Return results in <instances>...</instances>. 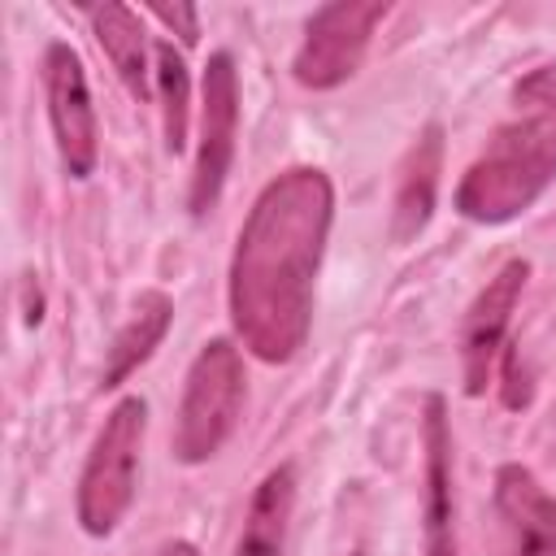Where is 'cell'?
<instances>
[{
  "mask_svg": "<svg viewBox=\"0 0 556 556\" xmlns=\"http://www.w3.org/2000/svg\"><path fill=\"white\" fill-rule=\"evenodd\" d=\"M43 91H48V122L61 165L70 178H87L100 161V126H96L83 56L65 39H52L43 52Z\"/></svg>",
  "mask_w": 556,
  "mask_h": 556,
  "instance_id": "obj_7",
  "label": "cell"
},
{
  "mask_svg": "<svg viewBox=\"0 0 556 556\" xmlns=\"http://www.w3.org/2000/svg\"><path fill=\"white\" fill-rule=\"evenodd\" d=\"M152 78H156V100H161V130H165V152L178 156L187 148V117H191V78L187 61L169 39H156L152 48Z\"/></svg>",
  "mask_w": 556,
  "mask_h": 556,
  "instance_id": "obj_15",
  "label": "cell"
},
{
  "mask_svg": "<svg viewBox=\"0 0 556 556\" xmlns=\"http://www.w3.org/2000/svg\"><path fill=\"white\" fill-rule=\"evenodd\" d=\"M169 321H174V300H169L165 291L148 287V291L135 300L126 326H122V330L113 334V343H109V356H104V369H100V391L122 387V382L161 348V339L169 334Z\"/></svg>",
  "mask_w": 556,
  "mask_h": 556,
  "instance_id": "obj_12",
  "label": "cell"
},
{
  "mask_svg": "<svg viewBox=\"0 0 556 556\" xmlns=\"http://www.w3.org/2000/svg\"><path fill=\"white\" fill-rule=\"evenodd\" d=\"M243 395H248L243 352L230 339H208L195 352L182 382L178 421H174V460L204 465L208 456H217L239 426Z\"/></svg>",
  "mask_w": 556,
  "mask_h": 556,
  "instance_id": "obj_3",
  "label": "cell"
},
{
  "mask_svg": "<svg viewBox=\"0 0 556 556\" xmlns=\"http://www.w3.org/2000/svg\"><path fill=\"white\" fill-rule=\"evenodd\" d=\"M235 139H239V70L230 52H213L200 83V139H195V169L187 208L191 217H204L230 178L235 165Z\"/></svg>",
  "mask_w": 556,
  "mask_h": 556,
  "instance_id": "obj_6",
  "label": "cell"
},
{
  "mask_svg": "<svg viewBox=\"0 0 556 556\" xmlns=\"http://www.w3.org/2000/svg\"><path fill=\"white\" fill-rule=\"evenodd\" d=\"M291 513H295V465H278L252 491L230 556H282Z\"/></svg>",
  "mask_w": 556,
  "mask_h": 556,
  "instance_id": "obj_13",
  "label": "cell"
},
{
  "mask_svg": "<svg viewBox=\"0 0 556 556\" xmlns=\"http://www.w3.org/2000/svg\"><path fill=\"white\" fill-rule=\"evenodd\" d=\"M439 174H443V126L426 122L421 135L408 143L400 174H395V200H391V239L413 243L434 213L439 200Z\"/></svg>",
  "mask_w": 556,
  "mask_h": 556,
  "instance_id": "obj_10",
  "label": "cell"
},
{
  "mask_svg": "<svg viewBox=\"0 0 556 556\" xmlns=\"http://www.w3.org/2000/svg\"><path fill=\"white\" fill-rule=\"evenodd\" d=\"M391 13L387 0H334V4H321L308 26H304V43L291 61V74L300 87L308 91H330V87H343L365 52H369V39H374V26Z\"/></svg>",
  "mask_w": 556,
  "mask_h": 556,
  "instance_id": "obj_5",
  "label": "cell"
},
{
  "mask_svg": "<svg viewBox=\"0 0 556 556\" xmlns=\"http://www.w3.org/2000/svg\"><path fill=\"white\" fill-rule=\"evenodd\" d=\"M334 222V187L321 169L295 165L261 187L230 256V326L239 343L287 365L313 326V282Z\"/></svg>",
  "mask_w": 556,
  "mask_h": 556,
  "instance_id": "obj_1",
  "label": "cell"
},
{
  "mask_svg": "<svg viewBox=\"0 0 556 556\" xmlns=\"http://www.w3.org/2000/svg\"><path fill=\"white\" fill-rule=\"evenodd\" d=\"M143 430H148V404L139 395H122L113 413L104 417L87 465L78 473V526L91 539H104L122 526V517L135 504V482H139V452H143Z\"/></svg>",
  "mask_w": 556,
  "mask_h": 556,
  "instance_id": "obj_4",
  "label": "cell"
},
{
  "mask_svg": "<svg viewBox=\"0 0 556 556\" xmlns=\"http://www.w3.org/2000/svg\"><path fill=\"white\" fill-rule=\"evenodd\" d=\"M504 369H500V378H504V404L508 408H526L530 404V378H526V369H521V348L517 343H504Z\"/></svg>",
  "mask_w": 556,
  "mask_h": 556,
  "instance_id": "obj_16",
  "label": "cell"
},
{
  "mask_svg": "<svg viewBox=\"0 0 556 556\" xmlns=\"http://www.w3.org/2000/svg\"><path fill=\"white\" fill-rule=\"evenodd\" d=\"M495 513L504 526V556H556V500L526 465L495 469Z\"/></svg>",
  "mask_w": 556,
  "mask_h": 556,
  "instance_id": "obj_9",
  "label": "cell"
},
{
  "mask_svg": "<svg viewBox=\"0 0 556 556\" xmlns=\"http://www.w3.org/2000/svg\"><path fill=\"white\" fill-rule=\"evenodd\" d=\"M556 182V65L526 74L508 117L456 187V213L478 226H504Z\"/></svg>",
  "mask_w": 556,
  "mask_h": 556,
  "instance_id": "obj_2",
  "label": "cell"
},
{
  "mask_svg": "<svg viewBox=\"0 0 556 556\" xmlns=\"http://www.w3.org/2000/svg\"><path fill=\"white\" fill-rule=\"evenodd\" d=\"M156 556H200V552H195V547H191L187 539H174V543H165V547H161Z\"/></svg>",
  "mask_w": 556,
  "mask_h": 556,
  "instance_id": "obj_18",
  "label": "cell"
},
{
  "mask_svg": "<svg viewBox=\"0 0 556 556\" xmlns=\"http://www.w3.org/2000/svg\"><path fill=\"white\" fill-rule=\"evenodd\" d=\"M426 556H460L452 508V430L443 395L426 400Z\"/></svg>",
  "mask_w": 556,
  "mask_h": 556,
  "instance_id": "obj_11",
  "label": "cell"
},
{
  "mask_svg": "<svg viewBox=\"0 0 556 556\" xmlns=\"http://www.w3.org/2000/svg\"><path fill=\"white\" fill-rule=\"evenodd\" d=\"M91 30H96L109 65L117 70L122 87L143 104L152 96V70H148V43H143L139 13L122 0H104L100 9H91Z\"/></svg>",
  "mask_w": 556,
  "mask_h": 556,
  "instance_id": "obj_14",
  "label": "cell"
},
{
  "mask_svg": "<svg viewBox=\"0 0 556 556\" xmlns=\"http://www.w3.org/2000/svg\"><path fill=\"white\" fill-rule=\"evenodd\" d=\"M148 13H152L156 22H165L187 48L200 39V13H195L191 4H148Z\"/></svg>",
  "mask_w": 556,
  "mask_h": 556,
  "instance_id": "obj_17",
  "label": "cell"
},
{
  "mask_svg": "<svg viewBox=\"0 0 556 556\" xmlns=\"http://www.w3.org/2000/svg\"><path fill=\"white\" fill-rule=\"evenodd\" d=\"M530 278V261L513 256L495 269V278H486V287L473 295L465 326H460V365H465V391L482 395L495 369V356L508 343V321L517 313V300L526 291Z\"/></svg>",
  "mask_w": 556,
  "mask_h": 556,
  "instance_id": "obj_8",
  "label": "cell"
}]
</instances>
